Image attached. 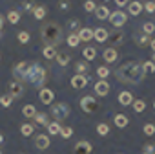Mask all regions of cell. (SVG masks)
<instances>
[{"label":"cell","mask_w":155,"mask_h":154,"mask_svg":"<svg viewBox=\"0 0 155 154\" xmlns=\"http://www.w3.org/2000/svg\"><path fill=\"white\" fill-rule=\"evenodd\" d=\"M110 8L108 6H99L97 9H95V17L99 19V20H108L110 19Z\"/></svg>","instance_id":"ffe728a7"},{"label":"cell","mask_w":155,"mask_h":154,"mask_svg":"<svg viewBox=\"0 0 155 154\" xmlns=\"http://www.w3.org/2000/svg\"><path fill=\"white\" fill-rule=\"evenodd\" d=\"M24 92H26V86L24 85H20L18 81H9V96L13 99H20L24 96Z\"/></svg>","instance_id":"ba28073f"},{"label":"cell","mask_w":155,"mask_h":154,"mask_svg":"<svg viewBox=\"0 0 155 154\" xmlns=\"http://www.w3.org/2000/svg\"><path fill=\"white\" fill-rule=\"evenodd\" d=\"M95 94H97L99 97H106V96L110 94V83H108L106 79H99V81L95 83Z\"/></svg>","instance_id":"30bf717a"},{"label":"cell","mask_w":155,"mask_h":154,"mask_svg":"<svg viewBox=\"0 0 155 154\" xmlns=\"http://www.w3.org/2000/svg\"><path fill=\"white\" fill-rule=\"evenodd\" d=\"M133 94L131 92H128V90H124V92H120L119 94V103L122 105V107H128V105H133Z\"/></svg>","instance_id":"9a60e30c"},{"label":"cell","mask_w":155,"mask_h":154,"mask_svg":"<svg viewBox=\"0 0 155 154\" xmlns=\"http://www.w3.org/2000/svg\"><path fill=\"white\" fill-rule=\"evenodd\" d=\"M8 22H11V24H18V22H20V13H18L17 9L9 11V13H8Z\"/></svg>","instance_id":"f546056e"},{"label":"cell","mask_w":155,"mask_h":154,"mask_svg":"<svg viewBox=\"0 0 155 154\" xmlns=\"http://www.w3.org/2000/svg\"><path fill=\"white\" fill-rule=\"evenodd\" d=\"M86 85H88V77H86V75L77 73V75H73V77H71V86H73V88L79 90V88H84Z\"/></svg>","instance_id":"8fae6325"},{"label":"cell","mask_w":155,"mask_h":154,"mask_svg":"<svg viewBox=\"0 0 155 154\" xmlns=\"http://www.w3.org/2000/svg\"><path fill=\"white\" fill-rule=\"evenodd\" d=\"M22 8H24L26 11H33V8H35V6H33L31 2H24V4H22Z\"/></svg>","instance_id":"7dc6e473"},{"label":"cell","mask_w":155,"mask_h":154,"mask_svg":"<svg viewBox=\"0 0 155 154\" xmlns=\"http://www.w3.org/2000/svg\"><path fill=\"white\" fill-rule=\"evenodd\" d=\"M144 75L146 73L142 72V62L137 61L124 62L115 70V77L124 85H140L144 81Z\"/></svg>","instance_id":"6da1fadb"},{"label":"cell","mask_w":155,"mask_h":154,"mask_svg":"<svg viewBox=\"0 0 155 154\" xmlns=\"http://www.w3.org/2000/svg\"><path fill=\"white\" fill-rule=\"evenodd\" d=\"M35 147L40 150H46L49 147V136L48 134H37L35 136Z\"/></svg>","instance_id":"7c38bea8"},{"label":"cell","mask_w":155,"mask_h":154,"mask_svg":"<svg viewBox=\"0 0 155 154\" xmlns=\"http://www.w3.org/2000/svg\"><path fill=\"white\" fill-rule=\"evenodd\" d=\"M133 110H135V112H144V110H146V101L135 99V101H133Z\"/></svg>","instance_id":"e575fe53"},{"label":"cell","mask_w":155,"mask_h":154,"mask_svg":"<svg viewBox=\"0 0 155 154\" xmlns=\"http://www.w3.org/2000/svg\"><path fill=\"white\" fill-rule=\"evenodd\" d=\"M66 42H68L69 48H77V46H79V42H81V39H79V35H77V33H69Z\"/></svg>","instance_id":"484cf974"},{"label":"cell","mask_w":155,"mask_h":154,"mask_svg":"<svg viewBox=\"0 0 155 154\" xmlns=\"http://www.w3.org/2000/svg\"><path fill=\"white\" fill-rule=\"evenodd\" d=\"M142 72H144V73H153V72H155V64H153L151 61L142 62Z\"/></svg>","instance_id":"ab89813d"},{"label":"cell","mask_w":155,"mask_h":154,"mask_svg":"<svg viewBox=\"0 0 155 154\" xmlns=\"http://www.w3.org/2000/svg\"><path fill=\"white\" fill-rule=\"evenodd\" d=\"M91 152V143L90 141H79L75 145V154H90Z\"/></svg>","instance_id":"2e32d148"},{"label":"cell","mask_w":155,"mask_h":154,"mask_svg":"<svg viewBox=\"0 0 155 154\" xmlns=\"http://www.w3.org/2000/svg\"><path fill=\"white\" fill-rule=\"evenodd\" d=\"M142 154H144V152H142Z\"/></svg>","instance_id":"680465c9"},{"label":"cell","mask_w":155,"mask_h":154,"mask_svg":"<svg viewBox=\"0 0 155 154\" xmlns=\"http://www.w3.org/2000/svg\"><path fill=\"white\" fill-rule=\"evenodd\" d=\"M42 55H44L46 59H53V57H57V48H53V46H44Z\"/></svg>","instance_id":"83f0119b"},{"label":"cell","mask_w":155,"mask_h":154,"mask_svg":"<svg viewBox=\"0 0 155 154\" xmlns=\"http://www.w3.org/2000/svg\"><path fill=\"white\" fill-rule=\"evenodd\" d=\"M22 114H24L26 117H35V116H37V108H35L33 105H24Z\"/></svg>","instance_id":"f1b7e54d"},{"label":"cell","mask_w":155,"mask_h":154,"mask_svg":"<svg viewBox=\"0 0 155 154\" xmlns=\"http://www.w3.org/2000/svg\"><path fill=\"white\" fill-rule=\"evenodd\" d=\"M69 8V2H68V0H62V2H60V9H68Z\"/></svg>","instance_id":"681fc988"},{"label":"cell","mask_w":155,"mask_h":154,"mask_svg":"<svg viewBox=\"0 0 155 154\" xmlns=\"http://www.w3.org/2000/svg\"><path fill=\"white\" fill-rule=\"evenodd\" d=\"M11 103H13V97H11L9 94H6V96L0 97V105H2L4 108H9V107H11Z\"/></svg>","instance_id":"74e56055"},{"label":"cell","mask_w":155,"mask_h":154,"mask_svg":"<svg viewBox=\"0 0 155 154\" xmlns=\"http://www.w3.org/2000/svg\"><path fill=\"white\" fill-rule=\"evenodd\" d=\"M133 39H135V42H137V46H139V48L150 46V40H151V39H150L148 35H144V33H142V35H139V33H137V35H135Z\"/></svg>","instance_id":"7402d4cb"},{"label":"cell","mask_w":155,"mask_h":154,"mask_svg":"<svg viewBox=\"0 0 155 154\" xmlns=\"http://www.w3.org/2000/svg\"><path fill=\"white\" fill-rule=\"evenodd\" d=\"M97 132H99V136H108L110 134V125L108 123H99L97 125Z\"/></svg>","instance_id":"d590c367"},{"label":"cell","mask_w":155,"mask_h":154,"mask_svg":"<svg viewBox=\"0 0 155 154\" xmlns=\"http://www.w3.org/2000/svg\"><path fill=\"white\" fill-rule=\"evenodd\" d=\"M108 37H110V31H108L106 28H97V30H93V39H95L97 42H106Z\"/></svg>","instance_id":"5bb4252c"},{"label":"cell","mask_w":155,"mask_h":154,"mask_svg":"<svg viewBox=\"0 0 155 154\" xmlns=\"http://www.w3.org/2000/svg\"><path fill=\"white\" fill-rule=\"evenodd\" d=\"M0 154H2V150H0Z\"/></svg>","instance_id":"6f0895ef"},{"label":"cell","mask_w":155,"mask_h":154,"mask_svg":"<svg viewBox=\"0 0 155 154\" xmlns=\"http://www.w3.org/2000/svg\"><path fill=\"white\" fill-rule=\"evenodd\" d=\"M82 57H84L86 61H93V59L97 57V50H95L93 46H86L84 51H82Z\"/></svg>","instance_id":"cb8c5ba5"},{"label":"cell","mask_w":155,"mask_h":154,"mask_svg":"<svg viewBox=\"0 0 155 154\" xmlns=\"http://www.w3.org/2000/svg\"><path fill=\"white\" fill-rule=\"evenodd\" d=\"M128 13H130L131 17L140 15V13H142V4H140V2H137V0L130 2V4H128Z\"/></svg>","instance_id":"ac0fdd59"},{"label":"cell","mask_w":155,"mask_h":154,"mask_svg":"<svg viewBox=\"0 0 155 154\" xmlns=\"http://www.w3.org/2000/svg\"><path fill=\"white\" fill-rule=\"evenodd\" d=\"M68 28H71V30H81L79 19H69V20H68Z\"/></svg>","instance_id":"ee69618b"},{"label":"cell","mask_w":155,"mask_h":154,"mask_svg":"<svg viewBox=\"0 0 155 154\" xmlns=\"http://www.w3.org/2000/svg\"><path fill=\"white\" fill-rule=\"evenodd\" d=\"M2 28H4V17L0 15V35H2Z\"/></svg>","instance_id":"f907efd6"},{"label":"cell","mask_w":155,"mask_h":154,"mask_svg":"<svg viewBox=\"0 0 155 154\" xmlns=\"http://www.w3.org/2000/svg\"><path fill=\"white\" fill-rule=\"evenodd\" d=\"M28 72H29V64L28 62H18V64H15V68H13V77H15V81H18L20 85H24L26 86V83H28Z\"/></svg>","instance_id":"5b68a950"},{"label":"cell","mask_w":155,"mask_h":154,"mask_svg":"<svg viewBox=\"0 0 155 154\" xmlns=\"http://www.w3.org/2000/svg\"><path fill=\"white\" fill-rule=\"evenodd\" d=\"M150 48H151V50H153V53H155V39H151V40H150Z\"/></svg>","instance_id":"816d5d0a"},{"label":"cell","mask_w":155,"mask_h":154,"mask_svg":"<svg viewBox=\"0 0 155 154\" xmlns=\"http://www.w3.org/2000/svg\"><path fill=\"white\" fill-rule=\"evenodd\" d=\"M38 97H40V103H44V105H51V103L55 101V92H53L51 88L44 86V88H40Z\"/></svg>","instance_id":"9c48e42d"},{"label":"cell","mask_w":155,"mask_h":154,"mask_svg":"<svg viewBox=\"0 0 155 154\" xmlns=\"http://www.w3.org/2000/svg\"><path fill=\"white\" fill-rule=\"evenodd\" d=\"M144 9H146L148 13H155V2H146V4H144Z\"/></svg>","instance_id":"bcb514c9"},{"label":"cell","mask_w":155,"mask_h":154,"mask_svg":"<svg viewBox=\"0 0 155 154\" xmlns=\"http://www.w3.org/2000/svg\"><path fill=\"white\" fill-rule=\"evenodd\" d=\"M144 154H155V143H144Z\"/></svg>","instance_id":"f6af8a7d"},{"label":"cell","mask_w":155,"mask_h":154,"mask_svg":"<svg viewBox=\"0 0 155 154\" xmlns=\"http://www.w3.org/2000/svg\"><path fill=\"white\" fill-rule=\"evenodd\" d=\"M110 22H111V26L113 28H117V30H120L126 22H128V13H124L122 9H117V11H111L110 13V19H108Z\"/></svg>","instance_id":"8992f818"},{"label":"cell","mask_w":155,"mask_h":154,"mask_svg":"<svg viewBox=\"0 0 155 154\" xmlns=\"http://www.w3.org/2000/svg\"><path fill=\"white\" fill-rule=\"evenodd\" d=\"M153 108H155V101H153Z\"/></svg>","instance_id":"11a10c76"},{"label":"cell","mask_w":155,"mask_h":154,"mask_svg":"<svg viewBox=\"0 0 155 154\" xmlns=\"http://www.w3.org/2000/svg\"><path fill=\"white\" fill-rule=\"evenodd\" d=\"M113 123H115V127H119V128H126L128 123H130V119H128L126 114H117V116L113 117Z\"/></svg>","instance_id":"44dd1931"},{"label":"cell","mask_w":155,"mask_h":154,"mask_svg":"<svg viewBox=\"0 0 155 154\" xmlns=\"http://www.w3.org/2000/svg\"><path fill=\"white\" fill-rule=\"evenodd\" d=\"M33 130H35V127L29 125V123H24V125L20 127V134H22V136H33Z\"/></svg>","instance_id":"d6a6232c"},{"label":"cell","mask_w":155,"mask_h":154,"mask_svg":"<svg viewBox=\"0 0 155 154\" xmlns=\"http://www.w3.org/2000/svg\"><path fill=\"white\" fill-rule=\"evenodd\" d=\"M115 4H117L119 8H124V6H128L130 2H128V0H115Z\"/></svg>","instance_id":"c3c4849f"},{"label":"cell","mask_w":155,"mask_h":154,"mask_svg":"<svg viewBox=\"0 0 155 154\" xmlns=\"http://www.w3.org/2000/svg\"><path fill=\"white\" fill-rule=\"evenodd\" d=\"M97 75H99V79H108V77L111 75V70L108 66H99L97 68Z\"/></svg>","instance_id":"4316f807"},{"label":"cell","mask_w":155,"mask_h":154,"mask_svg":"<svg viewBox=\"0 0 155 154\" xmlns=\"http://www.w3.org/2000/svg\"><path fill=\"white\" fill-rule=\"evenodd\" d=\"M102 59H104L108 64H111V62H115V61L119 59V51H117L115 48H106V50L102 51Z\"/></svg>","instance_id":"4fadbf2b"},{"label":"cell","mask_w":155,"mask_h":154,"mask_svg":"<svg viewBox=\"0 0 155 154\" xmlns=\"http://www.w3.org/2000/svg\"><path fill=\"white\" fill-rule=\"evenodd\" d=\"M33 119H35L37 125H46V127H48V123H49V121H48V114H44V112H40V114L37 112V116H35Z\"/></svg>","instance_id":"1f68e13d"},{"label":"cell","mask_w":155,"mask_h":154,"mask_svg":"<svg viewBox=\"0 0 155 154\" xmlns=\"http://www.w3.org/2000/svg\"><path fill=\"white\" fill-rule=\"evenodd\" d=\"M84 9H86V11H90V13H95L97 6H95L93 0H86V2H84Z\"/></svg>","instance_id":"7bdbcfd3"},{"label":"cell","mask_w":155,"mask_h":154,"mask_svg":"<svg viewBox=\"0 0 155 154\" xmlns=\"http://www.w3.org/2000/svg\"><path fill=\"white\" fill-rule=\"evenodd\" d=\"M48 81V70L40 62H29V72H28V83L33 88H44Z\"/></svg>","instance_id":"3957f363"},{"label":"cell","mask_w":155,"mask_h":154,"mask_svg":"<svg viewBox=\"0 0 155 154\" xmlns=\"http://www.w3.org/2000/svg\"><path fill=\"white\" fill-rule=\"evenodd\" d=\"M69 112H71V107L68 105V103H55V105H51V116L55 117V121H62V119H66L68 116H69Z\"/></svg>","instance_id":"277c9868"},{"label":"cell","mask_w":155,"mask_h":154,"mask_svg":"<svg viewBox=\"0 0 155 154\" xmlns=\"http://www.w3.org/2000/svg\"><path fill=\"white\" fill-rule=\"evenodd\" d=\"M104 2H110V0H104Z\"/></svg>","instance_id":"9f6ffc18"},{"label":"cell","mask_w":155,"mask_h":154,"mask_svg":"<svg viewBox=\"0 0 155 154\" xmlns=\"http://www.w3.org/2000/svg\"><path fill=\"white\" fill-rule=\"evenodd\" d=\"M60 123L58 121H51V123H48V134L49 136H57V134H60Z\"/></svg>","instance_id":"d4e9b609"},{"label":"cell","mask_w":155,"mask_h":154,"mask_svg":"<svg viewBox=\"0 0 155 154\" xmlns=\"http://www.w3.org/2000/svg\"><path fill=\"white\" fill-rule=\"evenodd\" d=\"M2 141H4V136H2V134H0V143H2Z\"/></svg>","instance_id":"db71d44e"},{"label":"cell","mask_w":155,"mask_h":154,"mask_svg":"<svg viewBox=\"0 0 155 154\" xmlns=\"http://www.w3.org/2000/svg\"><path fill=\"white\" fill-rule=\"evenodd\" d=\"M81 108L86 114H95L99 110V101L93 96H84V97H81Z\"/></svg>","instance_id":"52a82bcc"},{"label":"cell","mask_w":155,"mask_h":154,"mask_svg":"<svg viewBox=\"0 0 155 154\" xmlns=\"http://www.w3.org/2000/svg\"><path fill=\"white\" fill-rule=\"evenodd\" d=\"M75 70L79 72L81 75H86V72L90 70V66H88V62H82V61H81V62H77V64H75Z\"/></svg>","instance_id":"8d00e7d4"},{"label":"cell","mask_w":155,"mask_h":154,"mask_svg":"<svg viewBox=\"0 0 155 154\" xmlns=\"http://www.w3.org/2000/svg\"><path fill=\"white\" fill-rule=\"evenodd\" d=\"M55 59H57V62H58L60 66H68L71 57H69L68 53H57V57H55Z\"/></svg>","instance_id":"4dcf8cb0"},{"label":"cell","mask_w":155,"mask_h":154,"mask_svg":"<svg viewBox=\"0 0 155 154\" xmlns=\"http://www.w3.org/2000/svg\"><path fill=\"white\" fill-rule=\"evenodd\" d=\"M60 136H62L64 139H69V138L73 136V128H71V127H62V128H60Z\"/></svg>","instance_id":"60d3db41"},{"label":"cell","mask_w":155,"mask_h":154,"mask_svg":"<svg viewBox=\"0 0 155 154\" xmlns=\"http://www.w3.org/2000/svg\"><path fill=\"white\" fill-rule=\"evenodd\" d=\"M151 62H153V64H155V53H153V55H151Z\"/></svg>","instance_id":"f5cc1de1"},{"label":"cell","mask_w":155,"mask_h":154,"mask_svg":"<svg viewBox=\"0 0 155 154\" xmlns=\"http://www.w3.org/2000/svg\"><path fill=\"white\" fill-rule=\"evenodd\" d=\"M40 39L44 40L46 46H53L57 48L62 42V28L57 22H46L40 28Z\"/></svg>","instance_id":"7a4b0ae2"},{"label":"cell","mask_w":155,"mask_h":154,"mask_svg":"<svg viewBox=\"0 0 155 154\" xmlns=\"http://www.w3.org/2000/svg\"><path fill=\"white\" fill-rule=\"evenodd\" d=\"M77 35H79V39H81V40L90 42V40L93 39V30H91V28H81L79 31H77Z\"/></svg>","instance_id":"d6986e66"},{"label":"cell","mask_w":155,"mask_h":154,"mask_svg":"<svg viewBox=\"0 0 155 154\" xmlns=\"http://www.w3.org/2000/svg\"><path fill=\"white\" fill-rule=\"evenodd\" d=\"M142 33L148 35V37H150L151 33H155V24H153V22H144V24H142Z\"/></svg>","instance_id":"836d02e7"},{"label":"cell","mask_w":155,"mask_h":154,"mask_svg":"<svg viewBox=\"0 0 155 154\" xmlns=\"http://www.w3.org/2000/svg\"><path fill=\"white\" fill-rule=\"evenodd\" d=\"M17 39H18V42H20V44H28V42H29V39H31V35H29L28 31H20V33L17 35Z\"/></svg>","instance_id":"f35d334b"},{"label":"cell","mask_w":155,"mask_h":154,"mask_svg":"<svg viewBox=\"0 0 155 154\" xmlns=\"http://www.w3.org/2000/svg\"><path fill=\"white\" fill-rule=\"evenodd\" d=\"M142 132H144L146 136H153V134H155V125H153V123H146L144 128H142Z\"/></svg>","instance_id":"b9f144b4"},{"label":"cell","mask_w":155,"mask_h":154,"mask_svg":"<svg viewBox=\"0 0 155 154\" xmlns=\"http://www.w3.org/2000/svg\"><path fill=\"white\" fill-rule=\"evenodd\" d=\"M108 39H111L113 46H120V44H122V40H124V33H122V30H113V31L110 33V37H108Z\"/></svg>","instance_id":"e0dca14e"},{"label":"cell","mask_w":155,"mask_h":154,"mask_svg":"<svg viewBox=\"0 0 155 154\" xmlns=\"http://www.w3.org/2000/svg\"><path fill=\"white\" fill-rule=\"evenodd\" d=\"M46 13H48V9H46L44 6H35V8H33V17H35L37 20L46 19Z\"/></svg>","instance_id":"603a6c76"}]
</instances>
